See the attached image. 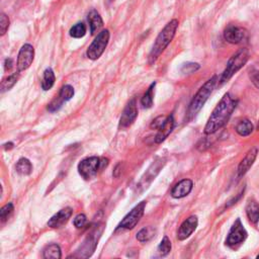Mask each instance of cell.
I'll return each instance as SVG.
<instances>
[{
	"instance_id": "obj_2",
	"label": "cell",
	"mask_w": 259,
	"mask_h": 259,
	"mask_svg": "<svg viewBox=\"0 0 259 259\" xmlns=\"http://www.w3.org/2000/svg\"><path fill=\"white\" fill-rule=\"evenodd\" d=\"M178 26H179V22L176 19H174L170 21L164 27V29L159 33L156 40L154 42V45L150 51V54L148 57V62L150 65H153L158 60V58L161 56V54L168 47V45L172 42L176 34V31L178 29Z\"/></svg>"
},
{
	"instance_id": "obj_34",
	"label": "cell",
	"mask_w": 259,
	"mask_h": 259,
	"mask_svg": "<svg viewBox=\"0 0 259 259\" xmlns=\"http://www.w3.org/2000/svg\"><path fill=\"white\" fill-rule=\"evenodd\" d=\"M63 103H64V101L58 96L48 106V111L51 112V113H55V112H57L61 109Z\"/></svg>"
},
{
	"instance_id": "obj_22",
	"label": "cell",
	"mask_w": 259,
	"mask_h": 259,
	"mask_svg": "<svg viewBox=\"0 0 259 259\" xmlns=\"http://www.w3.org/2000/svg\"><path fill=\"white\" fill-rule=\"evenodd\" d=\"M44 258H54V259H60L62 257L61 248L57 244H50L46 246L44 249Z\"/></svg>"
},
{
	"instance_id": "obj_9",
	"label": "cell",
	"mask_w": 259,
	"mask_h": 259,
	"mask_svg": "<svg viewBox=\"0 0 259 259\" xmlns=\"http://www.w3.org/2000/svg\"><path fill=\"white\" fill-rule=\"evenodd\" d=\"M249 38L248 31L242 27L235 25H229L224 31V39L233 45H239L245 43Z\"/></svg>"
},
{
	"instance_id": "obj_13",
	"label": "cell",
	"mask_w": 259,
	"mask_h": 259,
	"mask_svg": "<svg viewBox=\"0 0 259 259\" xmlns=\"http://www.w3.org/2000/svg\"><path fill=\"white\" fill-rule=\"evenodd\" d=\"M138 117V109H137V102L135 98H132L128 105L126 106L121 120H120V126L122 128H127L130 127L137 119Z\"/></svg>"
},
{
	"instance_id": "obj_19",
	"label": "cell",
	"mask_w": 259,
	"mask_h": 259,
	"mask_svg": "<svg viewBox=\"0 0 259 259\" xmlns=\"http://www.w3.org/2000/svg\"><path fill=\"white\" fill-rule=\"evenodd\" d=\"M246 215L249 222L253 225H257L259 222V203L254 198H250L246 204Z\"/></svg>"
},
{
	"instance_id": "obj_40",
	"label": "cell",
	"mask_w": 259,
	"mask_h": 259,
	"mask_svg": "<svg viewBox=\"0 0 259 259\" xmlns=\"http://www.w3.org/2000/svg\"><path fill=\"white\" fill-rule=\"evenodd\" d=\"M256 258H258V259H259V254L256 256Z\"/></svg>"
},
{
	"instance_id": "obj_33",
	"label": "cell",
	"mask_w": 259,
	"mask_h": 259,
	"mask_svg": "<svg viewBox=\"0 0 259 259\" xmlns=\"http://www.w3.org/2000/svg\"><path fill=\"white\" fill-rule=\"evenodd\" d=\"M199 68H200L199 64L188 62V63H184V64L181 66V69H180V70H181V72L184 73V74H191V73H194L195 71H197Z\"/></svg>"
},
{
	"instance_id": "obj_36",
	"label": "cell",
	"mask_w": 259,
	"mask_h": 259,
	"mask_svg": "<svg viewBox=\"0 0 259 259\" xmlns=\"http://www.w3.org/2000/svg\"><path fill=\"white\" fill-rule=\"evenodd\" d=\"M167 119V116H159L157 117L155 120H153V122L151 123V129H154V130H159V128L165 123Z\"/></svg>"
},
{
	"instance_id": "obj_25",
	"label": "cell",
	"mask_w": 259,
	"mask_h": 259,
	"mask_svg": "<svg viewBox=\"0 0 259 259\" xmlns=\"http://www.w3.org/2000/svg\"><path fill=\"white\" fill-rule=\"evenodd\" d=\"M236 132L241 137H247L253 132V125L249 120H242L239 122V124L236 126Z\"/></svg>"
},
{
	"instance_id": "obj_15",
	"label": "cell",
	"mask_w": 259,
	"mask_h": 259,
	"mask_svg": "<svg viewBox=\"0 0 259 259\" xmlns=\"http://www.w3.org/2000/svg\"><path fill=\"white\" fill-rule=\"evenodd\" d=\"M72 214H73V210L71 208H65L59 211L57 214H55L49 220L48 226L53 229H59L69 221Z\"/></svg>"
},
{
	"instance_id": "obj_5",
	"label": "cell",
	"mask_w": 259,
	"mask_h": 259,
	"mask_svg": "<svg viewBox=\"0 0 259 259\" xmlns=\"http://www.w3.org/2000/svg\"><path fill=\"white\" fill-rule=\"evenodd\" d=\"M109 164V160L106 158H99L96 156L88 157L83 159L78 164V172L85 180H90L94 178L98 171L102 168L107 167Z\"/></svg>"
},
{
	"instance_id": "obj_17",
	"label": "cell",
	"mask_w": 259,
	"mask_h": 259,
	"mask_svg": "<svg viewBox=\"0 0 259 259\" xmlns=\"http://www.w3.org/2000/svg\"><path fill=\"white\" fill-rule=\"evenodd\" d=\"M193 182L190 179H182L171 190V195L174 198H182L188 195L192 189Z\"/></svg>"
},
{
	"instance_id": "obj_35",
	"label": "cell",
	"mask_w": 259,
	"mask_h": 259,
	"mask_svg": "<svg viewBox=\"0 0 259 259\" xmlns=\"http://www.w3.org/2000/svg\"><path fill=\"white\" fill-rule=\"evenodd\" d=\"M87 223V218L84 214H79L75 217L74 221H73V224L76 228L80 229V228H83Z\"/></svg>"
},
{
	"instance_id": "obj_28",
	"label": "cell",
	"mask_w": 259,
	"mask_h": 259,
	"mask_svg": "<svg viewBox=\"0 0 259 259\" xmlns=\"http://www.w3.org/2000/svg\"><path fill=\"white\" fill-rule=\"evenodd\" d=\"M86 35V26L83 23H77L70 29V36L74 39L83 38Z\"/></svg>"
},
{
	"instance_id": "obj_3",
	"label": "cell",
	"mask_w": 259,
	"mask_h": 259,
	"mask_svg": "<svg viewBox=\"0 0 259 259\" xmlns=\"http://www.w3.org/2000/svg\"><path fill=\"white\" fill-rule=\"evenodd\" d=\"M219 79L218 76H213L211 79L206 81L195 93L191 102L189 103V107L187 110V120H192L204 106L206 100L209 99L210 95L212 94L213 90L215 89L216 84L218 83Z\"/></svg>"
},
{
	"instance_id": "obj_18",
	"label": "cell",
	"mask_w": 259,
	"mask_h": 259,
	"mask_svg": "<svg viewBox=\"0 0 259 259\" xmlns=\"http://www.w3.org/2000/svg\"><path fill=\"white\" fill-rule=\"evenodd\" d=\"M174 129V119L173 116H167L165 123L159 128L157 135L155 136V143L160 144L171 134L172 130Z\"/></svg>"
},
{
	"instance_id": "obj_20",
	"label": "cell",
	"mask_w": 259,
	"mask_h": 259,
	"mask_svg": "<svg viewBox=\"0 0 259 259\" xmlns=\"http://www.w3.org/2000/svg\"><path fill=\"white\" fill-rule=\"evenodd\" d=\"M88 23H89L91 35H95L103 27V21H102L100 15L95 10H92L89 13V15H88Z\"/></svg>"
},
{
	"instance_id": "obj_29",
	"label": "cell",
	"mask_w": 259,
	"mask_h": 259,
	"mask_svg": "<svg viewBox=\"0 0 259 259\" xmlns=\"http://www.w3.org/2000/svg\"><path fill=\"white\" fill-rule=\"evenodd\" d=\"M64 102L66 101H69L73 96H74V88L69 85V84H66L64 85L61 89H60V92H59V95H58Z\"/></svg>"
},
{
	"instance_id": "obj_24",
	"label": "cell",
	"mask_w": 259,
	"mask_h": 259,
	"mask_svg": "<svg viewBox=\"0 0 259 259\" xmlns=\"http://www.w3.org/2000/svg\"><path fill=\"white\" fill-rule=\"evenodd\" d=\"M155 85H156V83L153 82L149 88L147 89V91L145 92V94L143 95L142 99H141V103L143 108L145 109H150L152 108L153 106V100H154V88H155Z\"/></svg>"
},
{
	"instance_id": "obj_14",
	"label": "cell",
	"mask_w": 259,
	"mask_h": 259,
	"mask_svg": "<svg viewBox=\"0 0 259 259\" xmlns=\"http://www.w3.org/2000/svg\"><path fill=\"white\" fill-rule=\"evenodd\" d=\"M198 225V220L196 216H190L187 218L179 227L177 231V238L180 241L187 239L196 229Z\"/></svg>"
},
{
	"instance_id": "obj_8",
	"label": "cell",
	"mask_w": 259,
	"mask_h": 259,
	"mask_svg": "<svg viewBox=\"0 0 259 259\" xmlns=\"http://www.w3.org/2000/svg\"><path fill=\"white\" fill-rule=\"evenodd\" d=\"M247 235H248L247 231L244 228L243 224L241 223V220L237 219L230 229V232L226 239V244L229 247L235 248L246 240Z\"/></svg>"
},
{
	"instance_id": "obj_16",
	"label": "cell",
	"mask_w": 259,
	"mask_h": 259,
	"mask_svg": "<svg viewBox=\"0 0 259 259\" xmlns=\"http://www.w3.org/2000/svg\"><path fill=\"white\" fill-rule=\"evenodd\" d=\"M257 154H258V148H256V147L251 148L247 152L245 157L242 159V161L240 162V164L238 166V176L239 177L244 176L249 171V169L252 167V165L257 157Z\"/></svg>"
},
{
	"instance_id": "obj_1",
	"label": "cell",
	"mask_w": 259,
	"mask_h": 259,
	"mask_svg": "<svg viewBox=\"0 0 259 259\" xmlns=\"http://www.w3.org/2000/svg\"><path fill=\"white\" fill-rule=\"evenodd\" d=\"M238 101L230 94L226 93L213 111L208 123L204 127L205 135H213L222 129L230 120L237 107Z\"/></svg>"
},
{
	"instance_id": "obj_10",
	"label": "cell",
	"mask_w": 259,
	"mask_h": 259,
	"mask_svg": "<svg viewBox=\"0 0 259 259\" xmlns=\"http://www.w3.org/2000/svg\"><path fill=\"white\" fill-rule=\"evenodd\" d=\"M98 234H99V232H98V228H97L93 232H91L90 235H88L86 237V239L83 241V243L80 245V247L76 250V253L72 256L78 257V258H87V257L91 256L97 245V239L99 237V236L97 237Z\"/></svg>"
},
{
	"instance_id": "obj_21",
	"label": "cell",
	"mask_w": 259,
	"mask_h": 259,
	"mask_svg": "<svg viewBox=\"0 0 259 259\" xmlns=\"http://www.w3.org/2000/svg\"><path fill=\"white\" fill-rule=\"evenodd\" d=\"M55 80H56V77H55V73H54L53 69L50 67L47 68L44 71V75H43V79H42V88L45 91L50 90L52 87L54 86Z\"/></svg>"
},
{
	"instance_id": "obj_30",
	"label": "cell",
	"mask_w": 259,
	"mask_h": 259,
	"mask_svg": "<svg viewBox=\"0 0 259 259\" xmlns=\"http://www.w3.org/2000/svg\"><path fill=\"white\" fill-rule=\"evenodd\" d=\"M171 251V242L167 236H164L158 246V253L160 256H166Z\"/></svg>"
},
{
	"instance_id": "obj_32",
	"label": "cell",
	"mask_w": 259,
	"mask_h": 259,
	"mask_svg": "<svg viewBox=\"0 0 259 259\" xmlns=\"http://www.w3.org/2000/svg\"><path fill=\"white\" fill-rule=\"evenodd\" d=\"M10 28V19L6 14H2L0 17V35L5 36Z\"/></svg>"
},
{
	"instance_id": "obj_37",
	"label": "cell",
	"mask_w": 259,
	"mask_h": 259,
	"mask_svg": "<svg viewBox=\"0 0 259 259\" xmlns=\"http://www.w3.org/2000/svg\"><path fill=\"white\" fill-rule=\"evenodd\" d=\"M249 77L252 81V83L254 84V86L259 89V71H251L249 74Z\"/></svg>"
},
{
	"instance_id": "obj_7",
	"label": "cell",
	"mask_w": 259,
	"mask_h": 259,
	"mask_svg": "<svg viewBox=\"0 0 259 259\" xmlns=\"http://www.w3.org/2000/svg\"><path fill=\"white\" fill-rule=\"evenodd\" d=\"M146 208V201H141L135 208L123 219V221L119 224L117 230H132L137 224L140 222L141 218L144 215Z\"/></svg>"
},
{
	"instance_id": "obj_27",
	"label": "cell",
	"mask_w": 259,
	"mask_h": 259,
	"mask_svg": "<svg viewBox=\"0 0 259 259\" xmlns=\"http://www.w3.org/2000/svg\"><path fill=\"white\" fill-rule=\"evenodd\" d=\"M155 233H156V231H155L154 228L146 227L137 233V239L142 243L148 242L155 236Z\"/></svg>"
},
{
	"instance_id": "obj_41",
	"label": "cell",
	"mask_w": 259,
	"mask_h": 259,
	"mask_svg": "<svg viewBox=\"0 0 259 259\" xmlns=\"http://www.w3.org/2000/svg\"><path fill=\"white\" fill-rule=\"evenodd\" d=\"M258 130H259V124H258Z\"/></svg>"
},
{
	"instance_id": "obj_38",
	"label": "cell",
	"mask_w": 259,
	"mask_h": 259,
	"mask_svg": "<svg viewBox=\"0 0 259 259\" xmlns=\"http://www.w3.org/2000/svg\"><path fill=\"white\" fill-rule=\"evenodd\" d=\"M13 67H14L13 59H11V58L6 59V61H5V69H6V71H11L13 69Z\"/></svg>"
},
{
	"instance_id": "obj_12",
	"label": "cell",
	"mask_w": 259,
	"mask_h": 259,
	"mask_svg": "<svg viewBox=\"0 0 259 259\" xmlns=\"http://www.w3.org/2000/svg\"><path fill=\"white\" fill-rule=\"evenodd\" d=\"M35 58V49L30 44H25L20 50L18 56V69L19 72L25 71L32 65Z\"/></svg>"
},
{
	"instance_id": "obj_26",
	"label": "cell",
	"mask_w": 259,
	"mask_h": 259,
	"mask_svg": "<svg viewBox=\"0 0 259 259\" xmlns=\"http://www.w3.org/2000/svg\"><path fill=\"white\" fill-rule=\"evenodd\" d=\"M20 79V73H14L8 77H6L3 82H2V92H6L10 89H12L16 83L18 82V80Z\"/></svg>"
},
{
	"instance_id": "obj_23",
	"label": "cell",
	"mask_w": 259,
	"mask_h": 259,
	"mask_svg": "<svg viewBox=\"0 0 259 259\" xmlns=\"http://www.w3.org/2000/svg\"><path fill=\"white\" fill-rule=\"evenodd\" d=\"M17 172L21 175H30L33 171V165L27 158H21L16 165Z\"/></svg>"
},
{
	"instance_id": "obj_6",
	"label": "cell",
	"mask_w": 259,
	"mask_h": 259,
	"mask_svg": "<svg viewBox=\"0 0 259 259\" xmlns=\"http://www.w3.org/2000/svg\"><path fill=\"white\" fill-rule=\"evenodd\" d=\"M110 37L111 35L109 30H103L98 33L86 52V55L90 60H97L103 54V52L108 47Z\"/></svg>"
},
{
	"instance_id": "obj_11",
	"label": "cell",
	"mask_w": 259,
	"mask_h": 259,
	"mask_svg": "<svg viewBox=\"0 0 259 259\" xmlns=\"http://www.w3.org/2000/svg\"><path fill=\"white\" fill-rule=\"evenodd\" d=\"M165 164V160L163 158H157L156 160H155L151 166L148 168V170L145 172L144 176L142 177L141 181L139 182V184L137 185L138 188L143 191L145 190L149 185L150 183L153 181V179H155V177L157 176V174L159 173V171L161 170V168L164 166Z\"/></svg>"
},
{
	"instance_id": "obj_31",
	"label": "cell",
	"mask_w": 259,
	"mask_h": 259,
	"mask_svg": "<svg viewBox=\"0 0 259 259\" xmlns=\"http://www.w3.org/2000/svg\"><path fill=\"white\" fill-rule=\"evenodd\" d=\"M14 211H15V206L12 202L6 204L2 209V211H0V219H2V222L3 223L7 222L9 218L12 216V214L14 213Z\"/></svg>"
},
{
	"instance_id": "obj_4",
	"label": "cell",
	"mask_w": 259,
	"mask_h": 259,
	"mask_svg": "<svg viewBox=\"0 0 259 259\" xmlns=\"http://www.w3.org/2000/svg\"><path fill=\"white\" fill-rule=\"evenodd\" d=\"M249 59V52L247 49L239 50L236 54H234L227 63L226 69L224 70L221 78L220 83L223 84L228 82L243 66L247 63Z\"/></svg>"
},
{
	"instance_id": "obj_39",
	"label": "cell",
	"mask_w": 259,
	"mask_h": 259,
	"mask_svg": "<svg viewBox=\"0 0 259 259\" xmlns=\"http://www.w3.org/2000/svg\"><path fill=\"white\" fill-rule=\"evenodd\" d=\"M14 147V144L12 143V142H10V143H7V144H5V148L7 149V150H10V149H12Z\"/></svg>"
}]
</instances>
